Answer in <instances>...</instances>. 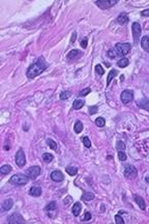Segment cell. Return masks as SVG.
<instances>
[{"label": "cell", "instance_id": "f546056e", "mask_svg": "<svg viewBox=\"0 0 149 224\" xmlns=\"http://www.w3.org/2000/svg\"><path fill=\"white\" fill-rule=\"evenodd\" d=\"M95 125H96L97 127H99V128H103V127L106 125V120H105L104 117H97V118L95 119Z\"/></svg>", "mask_w": 149, "mask_h": 224}, {"label": "cell", "instance_id": "d6a6232c", "mask_svg": "<svg viewBox=\"0 0 149 224\" xmlns=\"http://www.w3.org/2000/svg\"><path fill=\"white\" fill-rule=\"evenodd\" d=\"M91 93V88L90 87H86V88H84L83 90L80 91V93H79V97H85V95H87L88 93Z\"/></svg>", "mask_w": 149, "mask_h": 224}, {"label": "cell", "instance_id": "7bdbcfd3", "mask_svg": "<svg viewBox=\"0 0 149 224\" xmlns=\"http://www.w3.org/2000/svg\"><path fill=\"white\" fill-rule=\"evenodd\" d=\"M76 36H77V33H76V32H73V36H71V43H73V42L76 41V38H77Z\"/></svg>", "mask_w": 149, "mask_h": 224}, {"label": "cell", "instance_id": "9a60e30c", "mask_svg": "<svg viewBox=\"0 0 149 224\" xmlns=\"http://www.w3.org/2000/svg\"><path fill=\"white\" fill-rule=\"evenodd\" d=\"M138 106L140 108H142V109L146 110L147 112H149V100L148 99H142V100H140L138 102Z\"/></svg>", "mask_w": 149, "mask_h": 224}, {"label": "cell", "instance_id": "44dd1931", "mask_svg": "<svg viewBox=\"0 0 149 224\" xmlns=\"http://www.w3.org/2000/svg\"><path fill=\"white\" fill-rule=\"evenodd\" d=\"M85 105V102L83 100H80V99H78V100H75L73 103V108L75 110H79L81 109V108L83 107V106Z\"/></svg>", "mask_w": 149, "mask_h": 224}, {"label": "cell", "instance_id": "f35d334b", "mask_svg": "<svg viewBox=\"0 0 149 224\" xmlns=\"http://www.w3.org/2000/svg\"><path fill=\"white\" fill-rule=\"evenodd\" d=\"M91 219V214L89 212H85V215H84V218H83V221H88V220Z\"/></svg>", "mask_w": 149, "mask_h": 224}, {"label": "cell", "instance_id": "ba28073f", "mask_svg": "<svg viewBox=\"0 0 149 224\" xmlns=\"http://www.w3.org/2000/svg\"><path fill=\"white\" fill-rule=\"evenodd\" d=\"M16 164L19 167H24L26 164V157L23 150H19L16 154Z\"/></svg>", "mask_w": 149, "mask_h": 224}, {"label": "cell", "instance_id": "30bf717a", "mask_svg": "<svg viewBox=\"0 0 149 224\" xmlns=\"http://www.w3.org/2000/svg\"><path fill=\"white\" fill-rule=\"evenodd\" d=\"M124 177L126 179H135L137 177V169L132 165H128L124 169Z\"/></svg>", "mask_w": 149, "mask_h": 224}, {"label": "cell", "instance_id": "d4e9b609", "mask_svg": "<svg viewBox=\"0 0 149 224\" xmlns=\"http://www.w3.org/2000/svg\"><path fill=\"white\" fill-rule=\"evenodd\" d=\"M93 198H94V195H93L91 192H84V194H83V196H82L83 200H86V201L92 200Z\"/></svg>", "mask_w": 149, "mask_h": 224}, {"label": "cell", "instance_id": "ee69618b", "mask_svg": "<svg viewBox=\"0 0 149 224\" xmlns=\"http://www.w3.org/2000/svg\"><path fill=\"white\" fill-rule=\"evenodd\" d=\"M146 183H148V184H149V177H146Z\"/></svg>", "mask_w": 149, "mask_h": 224}, {"label": "cell", "instance_id": "1f68e13d", "mask_svg": "<svg viewBox=\"0 0 149 224\" xmlns=\"http://www.w3.org/2000/svg\"><path fill=\"white\" fill-rule=\"evenodd\" d=\"M71 91H69V90H64V91H62L61 93H60V99L61 100H67V99L71 97Z\"/></svg>", "mask_w": 149, "mask_h": 224}, {"label": "cell", "instance_id": "60d3db41", "mask_svg": "<svg viewBox=\"0 0 149 224\" xmlns=\"http://www.w3.org/2000/svg\"><path fill=\"white\" fill-rule=\"evenodd\" d=\"M81 47L84 48V49L87 47V38H84V40L81 42Z\"/></svg>", "mask_w": 149, "mask_h": 224}, {"label": "cell", "instance_id": "484cf974", "mask_svg": "<svg viewBox=\"0 0 149 224\" xmlns=\"http://www.w3.org/2000/svg\"><path fill=\"white\" fill-rule=\"evenodd\" d=\"M53 159H54V156H53L52 154L45 153L43 155V160H44V162H46V163H50L51 161H53Z\"/></svg>", "mask_w": 149, "mask_h": 224}, {"label": "cell", "instance_id": "b9f144b4", "mask_svg": "<svg viewBox=\"0 0 149 224\" xmlns=\"http://www.w3.org/2000/svg\"><path fill=\"white\" fill-rule=\"evenodd\" d=\"M141 16H143V17H149V10H144L143 12H141Z\"/></svg>", "mask_w": 149, "mask_h": 224}, {"label": "cell", "instance_id": "7402d4cb", "mask_svg": "<svg viewBox=\"0 0 149 224\" xmlns=\"http://www.w3.org/2000/svg\"><path fill=\"white\" fill-rule=\"evenodd\" d=\"M128 65H130V60H128L126 57H122L121 59L118 60V62H117V65H118L119 67H128Z\"/></svg>", "mask_w": 149, "mask_h": 224}, {"label": "cell", "instance_id": "d6986e66", "mask_svg": "<svg viewBox=\"0 0 149 224\" xmlns=\"http://www.w3.org/2000/svg\"><path fill=\"white\" fill-rule=\"evenodd\" d=\"M81 211H82V205H81L80 202H76L75 205H73V214L75 217H77V216H79L81 213Z\"/></svg>", "mask_w": 149, "mask_h": 224}, {"label": "cell", "instance_id": "e575fe53", "mask_svg": "<svg viewBox=\"0 0 149 224\" xmlns=\"http://www.w3.org/2000/svg\"><path fill=\"white\" fill-rule=\"evenodd\" d=\"M118 158L120 161H125L126 160V154L124 153V150H118Z\"/></svg>", "mask_w": 149, "mask_h": 224}, {"label": "cell", "instance_id": "7a4b0ae2", "mask_svg": "<svg viewBox=\"0 0 149 224\" xmlns=\"http://www.w3.org/2000/svg\"><path fill=\"white\" fill-rule=\"evenodd\" d=\"M130 44L128 43H125V44H121V43H118L116 44L115 47L111 50L108 51L107 55L111 58H115V57H118V56H123L124 57V55L128 54V52L130 51Z\"/></svg>", "mask_w": 149, "mask_h": 224}, {"label": "cell", "instance_id": "6da1fadb", "mask_svg": "<svg viewBox=\"0 0 149 224\" xmlns=\"http://www.w3.org/2000/svg\"><path fill=\"white\" fill-rule=\"evenodd\" d=\"M47 67H48V65H47V62H46L45 58L40 57L35 62H33L32 65L28 67L27 73H26L27 77H28L29 79L35 78L36 76L42 74V73L47 69Z\"/></svg>", "mask_w": 149, "mask_h": 224}, {"label": "cell", "instance_id": "83f0119b", "mask_svg": "<svg viewBox=\"0 0 149 224\" xmlns=\"http://www.w3.org/2000/svg\"><path fill=\"white\" fill-rule=\"evenodd\" d=\"M47 144L50 146V148H52V150H58V144H57L54 140H52V139H47Z\"/></svg>", "mask_w": 149, "mask_h": 224}, {"label": "cell", "instance_id": "52a82bcc", "mask_svg": "<svg viewBox=\"0 0 149 224\" xmlns=\"http://www.w3.org/2000/svg\"><path fill=\"white\" fill-rule=\"evenodd\" d=\"M40 171H42V169H40V166H32V167H30V168L27 169L26 175L29 177V179H36L38 175H40Z\"/></svg>", "mask_w": 149, "mask_h": 224}, {"label": "cell", "instance_id": "5bb4252c", "mask_svg": "<svg viewBox=\"0 0 149 224\" xmlns=\"http://www.w3.org/2000/svg\"><path fill=\"white\" fill-rule=\"evenodd\" d=\"M40 194H42V188L40 187H31L30 190H29V195L34 196V197H38V196H40Z\"/></svg>", "mask_w": 149, "mask_h": 224}, {"label": "cell", "instance_id": "2e32d148", "mask_svg": "<svg viewBox=\"0 0 149 224\" xmlns=\"http://www.w3.org/2000/svg\"><path fill=\"white\" fill-rule=\"evenodd\" d=\"M116 21H117V23H119L120 25H124V24H126L128 22V15L124 14V13H122V14H120L117 17V19H116Z\"/></svg>", "mask_w": 149, "mask_h": 224}, {"label": "cell", "instance_id": "e0dca14e", "mask_svg": "<svg viewBox=\"0 0 149 224\" xmlns=\"http://www.w3.org/2000/svg\"><path fill=\"white\" fill-rule=\"evenodd\" d=\"M12 205H14V201L12 199L8 198V199H5L2 203V211H10V209L12 207Z\"/></svg>", "mask_w": 149, "mask_h": 224}, {"label": "cell", "instance_id": "4316f807", "mask_svg": "<svg viewBox=\"0 0 149 224\" xmlns=\"http://www.w3.org/2000/svg\"><path fill=\"white\" fill-rule=\"evenodd\" d=\"M66 172H67L69 175L73 177V175H76V174H77V172H78V169H77L76 167H73V166H69V167H66Z\"/></svg>", "mask_w": 149, "mask_h": 224}, {"label": "cell", "instance_id": "8d00e7d4", "mask_svg": "<svg viewBox=\"0 0 149 224\" xmlns=\"http://www.w3.org/2000/svg\"><path fill=\"white\" fill-rule=\"evenodd\" d=\"M115 222L117 224H124V220L121 218L120 215H116L115 216Z\"/></svg>", "mask_w": 149, "mask_h": 224}, {"label": "cell", "instance_id": "9c48e42d", "mask_svg": "<svg viewBox=\"0 0 149 224\" xmlns=\"http://www.w3.org/2000/svg\"><path fill=\"white\" fill-rule=\"evenodd\" d=\"M7 222L10 224H20V223H25V220L21 216V214L19 213H14L12 215H10V217L7 218Z\"/></svg>", "mask_w": 149, "mask_h": 224}, {"label": "cell", "instance_id": "836d02e7", "mask_svg": "<svg viewBox=\"0 0 149 224\" xmlns=\"http://www.w3.org/2000/svg\"><path fill=\"white\" fill-rule=\"evenodd\" d=\"M95 72H96L97 75H100V76L105 74L104 69H103V67L100 65H95Z\"/></svg>", "mask_w": 149, "mask_h": 224}, {"label": "cell", "instance_id": "8fae6325", "mask_svg": "<svg viewBox=\"0 0 149 224\" xmlns=\"http://www.w3.org/2000/svg\"><path fill=\"white\" fill-rule=\"evenodd\" d=\"M83 53L80 50H71L69 52V54L66 55V58L69 60H77L82 56Z\"/></svg>", "mask_w": 149, "mask_h": 224}, {"label": "cell", "instance_id": "8992f818", "mask_svg": "<svg viewBox=\"0 0 149 224\" xmlns=\"http://www.w3.org/2000/svg\"><path fill=\"white\" fill-rule=\"evenodd\" d=\"M120 99L123 104H128L134 100V93L130 89H125V90H123L121 93Z\"/></svg>", "mask_w": 149, "mask_h": 224}, {"label": "cell", "instance_id": "ac0fdd59", "mask_svg": "<svg viewBox=\"0 0 149 224\" xmlns=\"http://www.w3.org/2000/svg\"><path fill=\"white\" fill-rule=\"evenodd\" d=\"M141 46H142V48L145 51L149 52V36H143L142 40H141Z\"/></svg>", "mask_w": 149, "mask_h": 224}, {"label": "cell", "instance_id": "7c38bea8", "mask_svg": "<svg viewBox=\"0 0 149 224\" xmlns=\"http://www.w3.org/2000/svg\"><path fill=\"white\" fill-rule=\"evenodd\" d=\"M64 179V175L63 173H62L61 171H59V170H55V171H53L52 173H51V179L54 182H62Z\"/></svg>", "mask_w": 149, "mask_h": 224}, {"label": "cell", "instance_id": "4fadbf2b", "mask_svg": "<svg viewBox=\"0 0 149 224\" xmlns=\"http://www.w3.org/2000/svg\"><path fill=\"white\" fill-rule=\"evenodd\" d=\"M134 199H135V202L137 203L138 205H139L140 209L144 211V210H145V207H146V205H145L144 199H143V198L141 197V196L137 195V194H135V195H134Z\"/></svg>", "mask_w": 149, "mask_h": 224}, {"label": "cell", "instance_id": "5b68a950", "mask_svg": "<svg viewBox=\"0 0 149 224\" xmlns=\"http://www.w3.org/2000/svg\"><path fill=\"white\" fill-rule=\"evenodd\" d=\"M117 2H118L117 0H97V1H95L97 6H98L99 8H103V10L110 8V7L114 6Z\"/></svg>", "mask_w": 149, "mask_h": 224}, {"label": "cell", "instance_id": "d590c367", "mask_svg": "<svg viewBox=\"0 0 149 224\" xmlns=\"http://www.w3.org/2000/svg\"><path fill=\"white\" fill-rule=\"evenodd\" d=\"M116 147H117V150H125V143L122 142V141H118V142H117V146H116Z\"/></svg>", "mask_w": 149, "mask_h": 224}, {"label": "cell", "instance_id": "ffe728a7", "mask_svg": "<svg viewBox=\"0 0 149 224\" xmlns=\"http://www.w3.org/2000/svg\"><path fill=\"white\" fill-rule=\"evenodd\" d=\"M118 75V71H116V70H112V71L109 72V74H108V79H107V86H109L111 81L113 80L114 77H116Z\"/></svg>", "mask_w": 149, "mask_h": 224}, {"label": "cell", "instance_id": "ab89813d", "mask_svg": "<svg viewBox=\"0 0 149 224\" xmlns=\"http://www.w3.org/2000/svg\"><path fill=\"white\" fill-rule=\"evenodd\" d=\"M71 201H73V199H71V197H69V196H67V200H66V198H65V199H64V200H63V202H64V205H65L66 207H69V205H71V203H69V202H71Z\"/></svg>", "mask_w": 149, "mask_h": 224}, {"label": "cell", "instance_id": "3957f363", "mask_svg": "<svg viewBox=\"0 0 149 224\" xmlns=\"http://www.w3.org/2000/svg\"><path fill=\"white\" fill-rule=\"evenodd\" d=\"M29 181V177L25 174H21V173H18V174H15L10 177V182L14 185H17V186H25Z\"/></svg>", "mask_w": 149, "mask_h": 224}, {"label": "cell", "instance_id": "cb8c5ba5", "mask_svg": "<svg viewBox=\"0 0 149 224\" xmlns=\"http://www.w3.org/2000/svg\"><path fill=\"white\" fill-rule=\"evenodd\" d=\"M12 170V168L10 165H3V166H1V168H0V172H1V174H3V175L8 174Z\"/></svg>", "mask_w": 149, "mask_h": 224}, {"label": "cell", "instance_id": "277c9868", "mask_svg": "<svg viewBox=\"0 0 149 224\" xmlns=\"http://www.w3.org/2000/svg\"><path fill=\"white\" fill-rule=\"evenodd\" d=\"M132 38L135 40V43L139 42V38L141 36V32H142V27L139 23L135 22L132 25Z\"/></svg>", "mask_w": 149, "mask_h": 224}, {"label": "cell", "instance_id": "74e56055", "mask_svg": "<svg viewBox=\"0 0 149 224\" xmlns=\"http://www.w3.org/2000/svg\"><path fill=\"white\" fill-rule=\"evenodd\" d=\"M97 111H98V107H97V106H91V107H89L90 114H95Z\"/></svg>", "mask_w": 149, "mask_h": 224}, {"label": "cell", "instance_id": "603a6c76", "mask_svg": "<svg viewBox=\"0 0 149 224\" xmlns=\"http://www.w3.org/2000/svg\"><path fill=\"white\" fill-rule=\"evenodd\" d=\"M73 131L76 134H80L81 132L83 131V124L80 122V120H77L75 126H73Z\"/></svg>", "mask_w": 149, "mask_h": 224}, {"label": "cell", "instance_id": "4dcf8cb0", "mask_svg": "<svg viewBox=\"0 0 149 224\" xmlns=\"http://www.w3.org/2000/svg\"><path fill=\"white\" fill-rule=\"evenodd\" d=\"M82 142H83V144L85 145V147H87V148L91 147V141H90V139L88 138L87 136L82 137Z\"/></svg>", "mask_w": 149, "mask_h": 224}, {"label": "cell", "instance_id": "f1b7e54d", "mask_svg": "<svg viewBox=\"0 0 149 224\" xmlns=\"http://www.w3.org/2000/svg\"><path fill=\"white\" fill-rule=\"evenodd\" d=\"M57 209V205L55 201H51L47 205V207H45L46 211H55Z\"/></svg>", "mask_w": 149, "mask_h": 224}]
</instances>
